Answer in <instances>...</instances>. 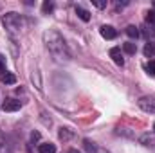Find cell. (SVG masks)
Wrapping results in <instances>:
<instances>
[{
	"instance_id": "14",
	"label": "cell",
	"mask_w": 155,
	"mask_h": 153,
	"mask_svg": "<svg viewBox=\"0 0 155 153\" xmlns=\"http://www.w3.org/2000/svg\"><path fill=\"white\" fill-rule=\"evenodd\" d=\"M126 34H128L130 38H139L141 33H139V29H137L135 25H128V27H126Z\"/></svg>"
},
{
	"instance_id": "12",
	"label": "cell",
	"mask_w": 155,
	"mask_h": 153,
	"mask_svg": "<svg viewBox=\"0 0 155 153\" xmlns=\"http://www.w3.org/2000/svg\"><path fill=\"white\" fill-rule=\"evenodd\" d=\"M2 81H4L5 85H15V83H16V76L11 74V72H5V74L2 76Z\"/></svg>"
},
{
	"instance_id": "25",
	"label": "cell",
	"mask_w": 155,
	"mask_h": 153,
	"mask_svg": "<svg viewBox=\"0 0 155 153\" xmlns=\"http://www.w3.org/2000/svg\"><path fill=\"white\" fill-rule=\"evenodd\" d=\"M153 11H155V2H153Z\"/></svg>"
},
{
	"instance_id": "19",
	"label": "cell",
	"mask_w": 155,
	"mask_h": 153,
	"mask_svg": "<svg viewBox=\"0 0 155 153\" xmlns=\"http://www.w3.org/2000/svg\"><path fill=\"white\" fill-rule=\"evenodd\" d=\"M92 4H94L97 9H103V7H107V0H92Z\"/></svg>"
},
{
	"instance_id": "23",
	"label": "cell",
	"mask_w": 155,
	"mask_h": 153,
	"mask_svg": "<svg viewBox=\"0 0 155 153\" xmlns=\"http://www.w3.org/2000/svg\"><path fill=\"white\" fill-rule=\"evenodd\" d=\"M96 153H108V151H105V150H99V148H97V150H96Z\"/></svg>"
},
{
	"instance_id": "16",
	"label": "cell",
	"mask_w": 155,
	"mask_h": 153,
	"mask_svg": "<svg viewBox=\"0 0 155 153\" xmlns=\"http://www.w3.org/2000/svg\"><path fill=\"white\" fill-rule=\"evenodd\" d=\"M146 72H148L152 77L155 76V60H152L150 63H146Z\"/></svg>"
},
{
	"instance_id": "13",
	"label": "cell",
	"mask_w": 155,
	"mask_h": 153,
	"mask_svg": "<svg viewBox=\"0 0 155 153\" xmlns=\"http://www.w3.org/2000/svg\"><path fill=\"white\" fill-rule=\"evenodd\" d=\"M83 148H85L88 153H96V150H97V146H96L92 141H88V139H85V141H83Z\"/></svg>"
},
{
	"instance_id": "4",
	"label": "cell",
	"mask_w": 155,
	"mask_h": 153,
	"mask_svg": "<svg viewBox=\"0 0 155 153\" xmlns=\"http://www.w3.org/2000/svg\"><path fill=\"white\" fill-rule=\"evenodd\" d=\"M20 101H16V99H13V97H9V99H5L4 103H2V110L4 112H16V110H20Z\"/></svg>"
},
{
	"instance_id": "20",
	"label": "cell",
	"mask_w": 155,
	"mask_h": 153,
	"mask_svg": "<svg viewBox=\"0 0 155 153\" xmlns=\"http://www.w3.org/2000/svg\"><path fill=\"white\" fill-rule=\"evenodd\" d=\"M143 34H144L146 38H155V31H152V27H146V29L143 31Z\"/></svg>"
},
{
	"instance_id": "5",
	"label": "cell",
	"mask_w": 155,
	"mask_h": 153,
	"mask_svg": "<svg viewBox=\"0 0 155 153\" xmlns=\"http://www.w3.org/2000/svg\"><path fill=\"white\" fill-rule=\"evenodd\" d=\"M139 142H141L144 148H152V150H155V132L153 133H143V135L139 137Z\"/></svg>"
},
{
	"instance_id": "21",
	"label": "cell",
	"mask_w": 155,
	"mask_h": 153,
	"mask_svg": "<svg viewBox=\"0 0 155 153\" xmlns=\"http://www.w3.org/2000/svg\"><path fill=\"white\" fill-rule=\"evenodd\" d=\"M4 69H5V58L0 54V72H4Z\"/></svg>"
},
{
	"instance_id": "11",
	"label": "cell",
	"mask_w": 155,
	"mask_h": 153,
	"mask_svg": "<svg viewBox=\"0 0 155 153\" xmlns=\"http://www.w3.org/2000/svg\"><path fill=\"white\" fill-rule=\"evenodd\" d=\"M58 137H60L61 141H69V139H72V132H71L69 128H60Z\"/></svg>"
},
{
	"instance_id": "7",
	"label": "cell",
	"mask_w": 155,
	"mask_h": 153,
	"mask_svg": "<svg viewBox=\"0 0 155 153\" xmlns=\"http://www.w3.org/2000/svg\"><path fill=\"white\" fill-rule=\"evenodd\" d=\"M110 58L114 60V63H116V65H123V63H124V60H123V56H121V49H119V47H112V49H110Z\"/></svg>"
},
{
	"instance_id": "22",
	"label": "cell",
	"mask_w": 155,
	"mask_h": 153,
	"mask_svg": "<svg viewBox=\"0 0 155 153\" xmlns=\"http://www.w3.org/2000/svg\"><path fill=\"white\" fill-rule=\"evenodd\" d=\"M31 141H33V142L40 141V133H38V132H33V133H31Z\"/></svg>"
},
{
	"instance_id": "26",
	"label": "cell",
	"mask_w": 155,
	"mask_h": 153,
	"mask_svg": "<svg viewBox=\"0 0 155 153\" xmlns=\"http://www.w3.org/2000/svg\"><path fill=\"white\" fill-rule=\"evenodd\" d=\"M153 130H155V122H153Z\"/></svg>"
},
{
	"instance_id": "1",
	"label": "cell",
	"mask_w": 155,
	"mask_h": 153,
	"mask_svg": "<svg viewBox=\"0 0 155 153\" xmlns=\"http://www.w3.org/2000/svg\"><path fill=\"white\" fill-rule=\"evenodd\" d=\"M43 43L49 49V52L54 56V60H58V61H69L71 60V50H69L63 36L58 31H54V29L45 31L43 33Z\"/></svg>"
},
{
	"instance_id": "3",
	"label": "cell",
	"mask_w": 155,
	"mask_h": 153,
	"mask_svg": "<svg viewBox=\"0 0 155 153\" xmlns=\"http://www.w3.org/2000/svg\"><path fill=\"white\" fill-rule=\"evenodd\" d=\"M139 108L148 112V114H155V99L153 97H141L139 99Z\"/></svg>"
},
{
	"instance_id": "6",
	"label": "cell",
	"mask_w": 155,
	"mask_h": 153,
	"mask_svg": "<svg viewBox=\"0 0 155 153\" xmlns=\"http://www.w3.org/2000/svg\"><path fill=\"white\" fill-rule=\"evenodd\" d=\"M99 33H101V36L105 40H114L117 36V31L112 27V25H103L101 29H99Z\"/></svg>"
},
{
	"instance_id": "17",
	"label": "cell",
	"mask_w": 155,
	"mask_h": 153,
	"mask_svg": "<svg viewBox=\"0 0 155 153\" xmlns=\"http://www.w3.org/2000/svg\"><path fill=\"white\" fill-rule=\"evenodd\" d=\"M54 9V4L52 2H43V5H41V11L43 13H51Z\"/></svg>"
},
{
	"instance_id": "18",
	"label": "cell",
	"mask_w": 155,
	"mask_h": 153,
	"mask_svg": "<svg viewBox=\"0 0 155 153\" xmlns=\"http://www.w3.org/2000/svg\"><path fill=\"white\" fill-rule=\"evenodd\" d=\"M0 153H11V148L5 141H0Z\"/></svg>"
},
{
	"instance_id": "10",
	"label": "cell",
	"mask_w": 155,
	"mask_h": 153,
	"mask_svg": "<svg viewBox=\"0 0 155 153\" xmlns=\"http://www.w3.org/2000/svg\"><path fill=\"white\" fill-rule=\"evenodd\" d=\"M143 52H144V56H146V58H153V56H155V43H152V41H150V43H146V45H144V49H143Z\"/></svg>"
},
{
	"instance_id": "9",
	"label": "cell",
	"mask_w": 155,
	"mask_h": 153,
	"mask_svg": "<svg viewBox=\"0 0 155 153\" xmlns=\"http://www.w3.org/2000/svg\"><path fill=\"white\" fill-rule=\"evenodd\" d=\"M76 15L83 20V22H88V20H90V13H88L87 9H83L81 5H76Z\"/></svg>"
},
{
	"instance_id": "15",
	"label": "cell",
	"mask_w": 155,
	"mask_h": 153,
	"mask_svg": "<svg viewBox=\"0 0 155 153\" xmlns=\"http://www.w3.org/2000/svg\"><path fill=\"white\" fill-rule=\"evenodd\" d=\"M123 50H124L126 54H135L137 45H135V43H132V41H128V43H124V45H123Z\"/></svg>"
},
{
	"instance_id": "2",
	"label": "cell",
	"mask_w": 155,
	"mask_h": 153,
	"mask_svg": "<svg viewBox=\"0 0 155 153\" xmlns=\"http://www.w3.org/2000/svg\"><path fill=\"white\" fill-rule=\"evenodd\" d=\"M2 24H4V27L11 33V34H16V33H20V29L24 27V24H25V20H24V16L22 15H18V13H5L4 15V18H2Z\"/></svg>"
},
{
	"instance_id": "24",
	"label": "cell",
	"mask_w": 155,
	"mask_h": 153,
	"mask_svg": "<svg viewBox=\"0 0 155 153\" xmlns=\"http://www.w3.org/2000/svg\"><path fill=\"white\" fill-rule=\"evenodd\" d=\"M69 153H79V151H76V150H71V151H69Z\"/></svg>"
},
{
	"instance_id": "8",
	"label": "cell",
	"mask_w": 155,
	"mask_h": 153,
	"mask_svg": "<svg viewBox=\"0 0 155 153\" xmlns=\"http://www.w3.org/2000/svg\"><path fill=\"white\" fill-rule=\"evenodd\" d=\"M38 151L40 153H56V146L51 144V142H43L38 146Z\"/></svg>"
}]
</instances>
